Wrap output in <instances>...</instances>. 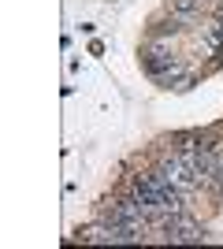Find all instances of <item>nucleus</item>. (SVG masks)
<instances>
[{"label":"nucleus","instance_id":"2","mask_svg":"<svg viewBox=\"0 0 223 249\" xmlns=\"http://www.w3.org/2000/svg\"><path fill=\"white\" fill-rule=\"evenodd\" d=\"M156 142H160V145L179 149V153H186V149H201V126H182V130H168V134H160Z\"/></svg>","mask_w":223,"mask_h":249},{"label":"nucleus","instance_id":"7","mask_svg":"<svg viewBox=\"0 0 223 249\" xmlns=\"http://www.w3.org/2000/svg\"><path fill=\"white\" fill-rule=\"evenodd\" d=\"M212 4H216V0H212Z\"/></svg>","mask_w":223,"mask_h":249},{"label":"nucleus","instance_id":"1","mask_svg":"<svg viewBox=\"0 0 223 249\" xmlns=\"http://www.w3.org/2000/svg\"><path fill=\"white\" fill-rule=\"evenodd\" d=\"M153 242V231L130 227V223H116V219H86L64 238V246H145Z\"/></svg>","mask_w":223,"mask_h":249},{"label":"nucleus","instance_id":"6","mask_svg":"<svg viewBox=\"0 0 223 249\" xmlns=\"http://www.w3.org/2000/svg\"><path fill=\"white\" fill-rule=\"evenodd\" d=\"M86 52H89V56H104V41H97V37H93V41L86 45Z\"/></svg>","mask_w":223,"mask_h":249},{"label":"nucleus","instance_id":"4","mask_svg":"<svg viewBox=\"0 0 223 249\" xmlns=\"http://www.w3.org/2000/svg\"><path fill=\"white\" fill-rule=\"evenodd\" d=\"M164 11H190V15H208L212 0H160Z\"/></svg>","mask_w":223,"mask_h":249},{"label":"nucleus","instance_id":"3","mask_svg":"<svg viewBox=\"0 0 223 249\" xmlns=\"http://www.w3.org/2000/svg\"><path fill=\"white\" fill-rule=\"evenodd\" d=\"M208 78V67L205 63H197V67H190L186 74H179V78H171V86L164 89V93H190V89H197V86Z\"/></svg>","mask_w":223,"mask_h":249},{"label":"nucleus","instance_id":"5","mask_svg":"<svg viewBox=\"0 0 223 249\" xmlns=\"http://www.w3.org/2000/svg\"><path fill=\"white\" fill-rule=\"evenodd\" d=\"M201 30H208L212 37H220V41H223V15H205Z\"/></svg>","mask_w":223,"mask_h":249}]
</instances>
